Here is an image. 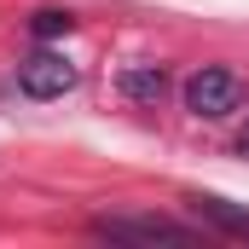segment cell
I'll return each mask as SVG.
<instances>
[{
	"instance_id": "obj_1",
	"label": "cell",
	"mask_w": 249,
	"mask_h": 249,
	"mask_svg": "<svg viewBox=\"0 0 249 249\" xmlns=\"http://www.w3.org/2000/svg\"><path fill=\"white\" fill-rule=\"evenodd\" d=\"M238 105H244V81H238L226 64H203L186 81V110L203 116V122H220V116H232Z\"/></svg>"
},
{
	"instance_id": "obj_2",
	"label": "cell",
	"mask_w": 249,
	"mask_h": 249,
	"mask_svg": "<svg viewBox=\"0 0 249 249\" xmlns=\"http://www.w3.org/2000/svg\"><path fill=\"white\" fill-rule=\"evenodd\" d=\"M93 232L110 244H197V226H180L168 214H99Z\"/></svg>"
},
{
	"instance_id": "obj_3",
	"label": "cell",
	"mask_w": 249,
	"mask_h": 249,
	"mask_svg": "<svg viewBox=\"0 0 249 249\" xmlns=\"http://www.w3.org/2000/svg\"><path fill=\"white\" fill-rule=\"evenodd\" d=\"M18 87L29 99H64L75 87V64L64 58V53H29V58L18 64Z\"/></svg>"
},
{
	"instance_id": "obj_4",
	"label": "cell",
	"mask_w": 249,
	"mask_h": 249,
	"mask_svg": "<svg viewBox=\"0 0 249 249\" xmlns=\"http://www.w3.org/2000/svg\"><path fill=\"white\" fill-rule=\"evenodd\" d=\"M186 203L197 209V220H214L220 232H232V238H249V209L226 203V197H214V191H191Z\"/></svg>"
},
{
	"instance_id": "obj_5",
	"label": "cell",
	"mask_w": 249,
	"mask_h": 249,
	"mask_svg": "<svg viewBox=\"0 0 249 249\" xmlns=\"http://www.w3.org/2000/svg\"><path fill=\"white\" fill-rule=\"evenodd\" d=\"M116 87H122L133 105H157V99H162V87H168V75H162V64H127Z\"/></svg>"
},
{
	"instance_id": "obj_6",
	"label": "cell",
	"mask_w": 249,
	"mask_h": 249,
	"mask_svg": "<svg viewBox=\"0 0 249 249\" xmlns=\"http://www.w3.org/2000/svg\"><path fill=\"white\" fill-rule=\"evenodd\" d=\"M29 29H35V41H58V35H70V29H75V18H70L64 6H41V12L29 18Z\"/></svg>"
},
{
	"instance_id": "obj_7",
	"label": "cell",
	"mask_w": 249,
	"mask_h": 249,
	"mask_svg": "<svg viewBox=\"0 0 249 249\" xmlns=\"http://www.w3.org/2000/svg\"><path fill=\"white\" fill-rule=\"evenodd\" d=\"M238 145H244V157H249V127H244V133H238Z\"/></svg>"
}]
</instances>
